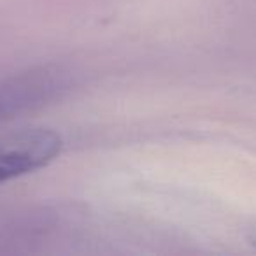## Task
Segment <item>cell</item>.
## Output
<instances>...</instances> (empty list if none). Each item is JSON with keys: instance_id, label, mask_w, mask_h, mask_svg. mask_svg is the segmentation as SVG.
Segmentation results:
<instances>
[{"instance_id": "6da1fadb", "label": "cell", "mask_w": 256, "mask_h": 256, "mask_svg": "<svg viewBox=\"0 0 256 256\" xmlns=\"http://www.w3.org/2000/svg\"><path fill=\"white\" fill-rule=\"evenodd\" d=\"M62 140L54 132L32 130L0 144V182L46 165L60 153Z\"/></svg>"}, {"instance_id": "7a4b0ae2", "label": "cell", "mask_w": 256, "mask_h": 256, "mask_svg": "<svg viewBox=\"0 0 256 256\" xmlns=\"http://www.w3.org/2000/svg\"><path fill=\"white\" fill-rule=\"evenodd\" d=\"M249 238H251V242L256 246V221L252 223V226L249 228Z\"/></svg>"}]
</instances>
